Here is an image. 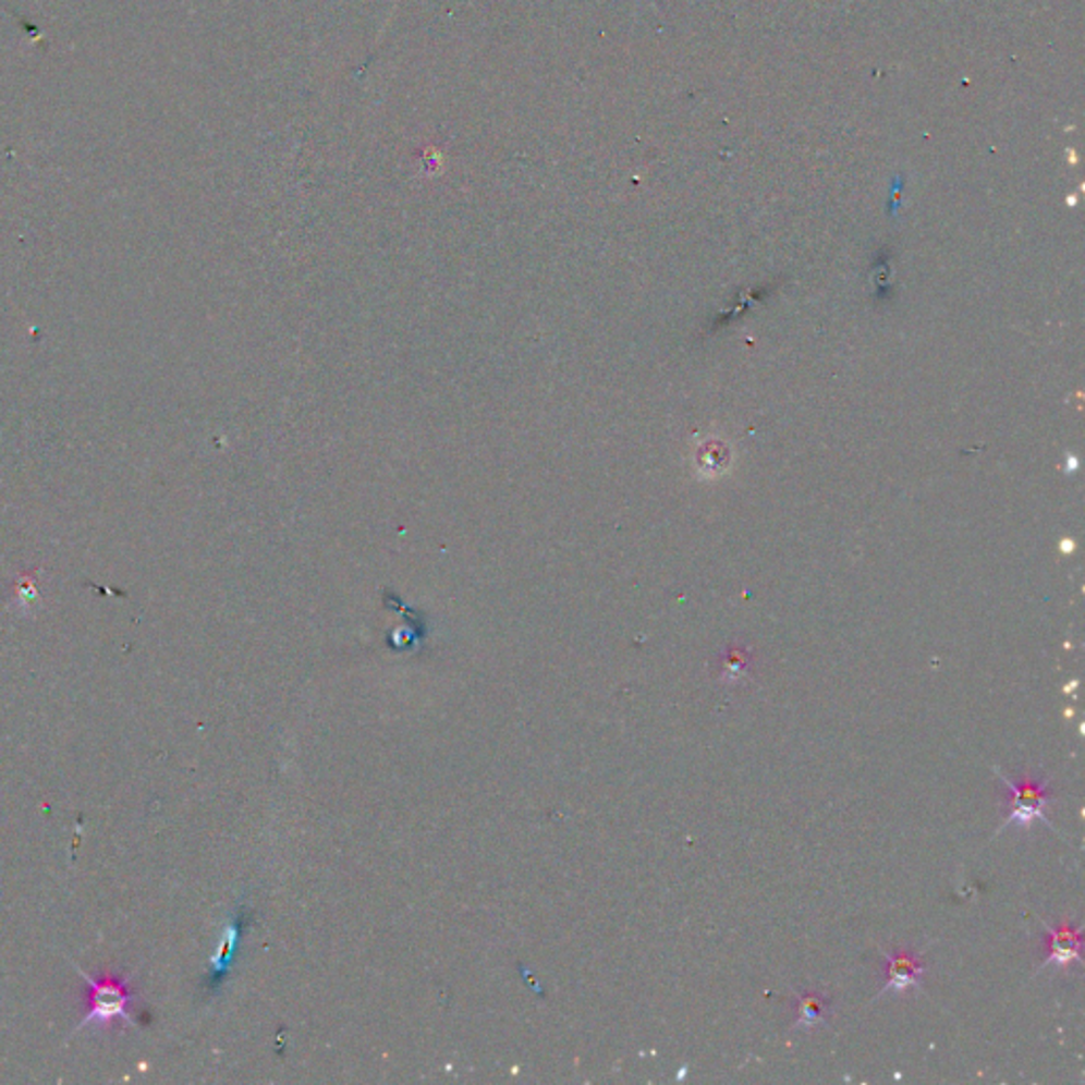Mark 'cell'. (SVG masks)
<instances>
[{"mask_svg": "<svg viewBox=\"0 0 1085 1085\" xmlns=\"http://www.w3.org/2000/svg\"><path fill=\"white\" fill-rule=\"evenodd\" d=\"M748 663H751V658L746 651H742V649L728 651V656L721 659V681L730 683V685L744 681L748 674Z\"/></svg>", "mask_w": 1085, "mask_h": 1085, "instance_id": "6", "label": "cell"}, {"mask_svg": "<svg viewBox=\"0 0 1085 1085\" xmlns=\"http://www.w3.org/2000/svg\"><path fill=\"white\" fill-rule=\"evenodd\" d=\"M1047 930V956L1041 970H1069L1071 965H1082V927H1049L1047 923H1041Z\"/></svg>", "mask_w": 1085, "mask_h": 1085, "instance_id": "4", "label": "cell"}, {"mask_svg": "<svg viewBox=\"0 0 1085 1085\" xmlns=\"http://www.w3.org/2000/svg\"><path fill=\"white\" fill-rule=\"evenodd\" d=\"M827 1011H829V1001L822 999L820 995H816V992L800 995L793 1028H813L816 1024L825 1022Z\"/></svg>", "mask_w": 1085, "mask_h": 1085, "instance_id": "5", "label": "cell"}, {"mask_svg": "<svg viewBox=\"0 0 1085 1085\" xmlns=\"http://www.w3.org/2000/svg\"><path fill=\"white\" fill-rule=\"evenodd\" d=\"M77 971L83 975V979L89 984V992H92L89 995V1011L83 1015L77 1031L89 1026V1024L109 1026L115 1020H123L127 1024H134V1020L130 1017V1011H127V1005L132 1003L134 995L125 988V984L121 979H115V977L92 979L89 975H85L78 967Z\"/></svg>", "mask_w": 1085, "mask_h": 1085, "instance_id": "2", "label": "cell"}, {"mask_svg": "<svg viewBox=\"0 0 1085 1085\" xmlns=\"http://www.w3.org/2000/svg\"><path fill=\"white\" fill-rule=\"evenodd\" d=\"M992 772L1003 780V784L1008 787L1009 791L1008 800H1005L1008 816H1005L1003 825H999L997 836L1001 831H1005L1011 825H1017L1020 829L1028 831L1035 820H1044L1049 827H1053L1051 820L1047 818V810L1053 802L1051 784L1047 778H1037L1031 772H1024L1017 780H1013V778L1003 775L999 768H992Z\"/></svg>", "mask_w": 1085, "mask_h": 1085, "instance_id": "1", "label": "cell"}, {"mask_svg": "<svg viewBox=\"0 0 1085 1085\" xmlns=\"http://www.w3.org/2000/svg\"><path fill=\"white\" fill-rule=\"evenodd\" d=\"M882 956L887 961V973H885V984H882L878 997L887 995V992H907V990L921 988L923 975L927 970L921 963V954H914L907 950H897V952H885Z\"/></svg>", "mask_w": 1085, "mask_h": 1085, "instance_id": "3", "label": "cell"}]
</instances>
